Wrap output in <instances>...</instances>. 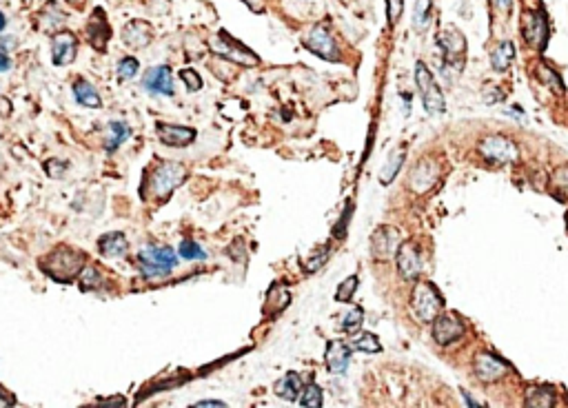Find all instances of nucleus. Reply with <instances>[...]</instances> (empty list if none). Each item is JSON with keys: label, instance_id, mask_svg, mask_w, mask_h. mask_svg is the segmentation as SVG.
Instances as JSON below:
<instances>
[{"label": "nucleus", "instance_id": "nucleus-21", "mask_svg": "<svg viewBox=\"0 0 568 408\" xmlns=\"http://www.w3.org/2000/svg\"><path fill=\"white\" fill-rule=\"evenodd\" d=\"M123 41L134 47V49H140V47H147L151 43V25L149 23H143V21H134L125 27L123 32Z\"/></svg>", "mask_w": 568, "mask_h": 408}, {"label": "nucleus", "instance_id": "nucleus-19", "mask_svg": "<svg viewBox=\"0 0 568 408\" xmlns=\"http://www.w3.org/2000/svg\"><path fill=\"white\" fill-rule=\"evenodd\" d=\"M158 138L160 142L169 144V147H187L196 140V129L191 127H180V125H167V122H158Z\"/></svg>", "mask_w": 568, "mask_h": 408}, {"label": "nucleus", "instance_id": "nucleus-17", "mask_svg": "<svg viewBox=\"0 0 568 408\" xmlns=\"http://www.w3.org/2000/svg\"><path fill=\"white\" fill-rule=\"evenodd\" d=\"M508 373V364L502 362L500 357L491 353H480L475 357V375L480 377L484 384H493Z\"/></svg>", "mask_w": 568, "mask_h": 408}, {"label": "nucleus", "instance_id": "nucleus-11", "mask_svg": "<svg viewBox=\"0 0 568 408\" xmlns=\"http://www.w3.org/2000/svg\"><path fill=\"white\" fill-rule=\"evenodd\" d=\"M522 36L531 47H542L548 41V23L542 12H524L522 14Z\"/></svg>", "mask_w": 568, "mask_h": 408}, {"label": "nucleus", "instance_id": "nucleus-38", "mask_svg": "<svg viewBox=\"0 0 568 408\" xmlns=\"http://www.w3.org/2000/svg\"><path fill=\"white\" fill-rule=\"evenodd\" d=\"M355 288H357V277H355V275H348L346 280H344L340 286H337L335 300H337V302H348V300L353 297Z\"/></svg>", "mask_w": 568, "mask_h": 408}, {"label": "nucleus", "instance_id": "nucleus-16", "mask_svg": "<svg viewBox=\"0 0 568 408\" xmlns=\"http://www.w3.org/2000/svg\"><path fill=\"white\" fill-rule=\"evenodd\" d=\"M143 87L149 94H160V96H173V76H171V67L162 65V67H151L149 72L143 76Z\"/></svg>", "mask_w": 568, "mask_h": 408}, {"label": "nucleus", "instance_id": "nucleus-22", "mask_svg": "<svg viewBox=\"0 0 568 408\" xmlns=\"http://www.w3.org/2000/svg\"><path fill=\"white\" fill-rule=\"evenodd\" d=\"M127 237L120 231L114 233H105L101 240H98V251H101L105 257H125L127 255Z\"/></svg>", "mask_w": 568, "mask_h": 408}, {"label": "nucleus", "instance_id": "nucleus-34", "mask_svg": "<svg viewBox=\"0 0 568 408\" xmlns=\"http://www.w3.org/2000/svg\"><path fill=\"white\" fill-rule=\"evenodd\" d=\"M551 186L553 191L560 195V197H566L568 200V167H557L553 175H551Z\"/></svg>", "mask_w": 568, "mask_h": 408}, {"label": "nucleus", "instance_id": "nucleus-45", "mask_svg": "<svg viewBox=\"0 0 568 408\" xmlns=\"http://www.w3.org/2000/svg\"><path fill=\"white\" fill-rule=\"evenodd\" d=\"M242 3L251 7L253 12H260V0H242Z\"/></svg>", "mask_w": 568, "mask_h": 408}, {"label": "nucleus", "instance_id": "nucleus-29", "mask_svg": "<svg viewBox=\"0 0 568 408\" xmlns=\"http://www.w3.org/2000/svg\"><path fill=\"white\" fill-rule=\"evenodd\" d=\"M431 9H433V0H415V9H413V27L415 32H424L431 23Z\"/></svg>", "mask_w": 568, "mask_h": 408}, {"label": "nucleus", "instance_id": "nucleus-27", "mask_svg": "<svg viewBox=\"0 0 568 408\" xmlns=\"http://www.w3.org/2000/svg\"><path fill=\"white\" fill-rule=\"evenodd\" d=\"M535 74L537 78H540V83L546 85L548 89H553L555 94H564V83H562V76L555 72V69H551L546 63H540L535 69Z\"/></svg>", "mask_w": 568, "mask_h": 408}, {"label": "nucleus", "instance_id": "nucleus-41", "mask_svg": "<svg viewBox=\"0 0 568 408\" xmlns=\"http://www.w3.org/2000/svg\"><path fill=\"white\" fill-rule=\"evenodd\" d=\"M180 78L185 80V85H187V89L189 92H200L202 89V78L198 76L193 69H182L180 72Z\"/></svg>", "mask_w": 568, "mask_h": 408}, {"label": "nucleus", "instance_id": "nucleus-46", "mask_svg": "<svg viewBox=\"0 0 568 408\" xmlns=\"http://www.w3.org/2000/svg\"><path fill=\"white\" fill-rule=\"evenodd\" d=\"M5 25H7V18H5V14L0 12V34L5 32Z\"/></svg>", "mask_w": 568, "mask_h": 408}, {"label": "nucleus", "instance_id": "nucleus-26", "mask_svg": "<svg viewBox=\"0 0 568 408\" xmlns=\"http://www.w3.org/2000/svg\"><path fill=\"white\" fill-rule=\"evenodd\" d=\"M513 58H515V47H513V43L504 41V43L497 45V49L493 52V56H491V67L495 69V72H506V69L511 67Z\"/></svg>", "mask_w": 568, "mask_h": 408}, {"label": "nucleus", "instance_id": "nucleus-13", "mask_svg": "<svg viewBox=\"0 0 568 408\" xmlns=\"http://www.w3.org/2000/svg\"><path fill=\"white\" fill-rule=\"evenodd\" d=\"M437 45H440V49L444 52L446 65H455L457 69H462L464 54H466V41H464V36L460 32L451 29V32L440 34L437 36Z\"/></svg>", "mask_w": 568, "mask_h": 408}, {"label": "nucleus", "instance_id": "nucleus-40", "mask_svg": "<svg viewBox=\"0 0 568 408\" xmlns=\"http://www.w3.org/2000/svg\"><path fill=\"white\" fill-rule=\"evenodd\" d=\"M351 213H353V202H348V206L344 208L342 217L337 220V224H335V228H333V235L337 237V240H342V237L346 235V228H348V220H351Z\"/></svg>", "mask_w": 568, "mask_h": 408}, {"label": "nucleus", "instance_id": "nucleus-9", "mask_svg": "<svg viewBox=\"0 0 568 408\" xmlns=\"http://www.w3.org/2000/svg\"><path fill=\"white\" fill-rule=\"evenodd\" d=\"M437 178H440V169H437V164L431 160V158H422V160L413 167V171L408 173V189L417 195H424L435 186Z\"/></svg>", "mask_w": 568, "mask_h": 408}, {"label": "nucleus", "instance_id": "nucleus-15", "mask_svg": "<svg viewBox=\"0 0 568 408\" xmlns=\"http://www.w3.org/2000/svg\"><path fill=\"white\" fill-rule=\"evenodd\" d=\"M85 32H87L89 43L94 45L96 52H105L109 38H112V27H109L107 14L103 12L101 7L94 9V14L89 16V23L85 27Z\"/></svg>", "mask_w": 568, "mask_h": 408}, {"label": "nucleus", "instance_id": "nucleus-23", "mask_svg": "<svg viewBox=\"0 0 568 408\" xmlns=\"http://www.w3.org/2000/svg\"><path fill=\"white\" fill-rule=\"evenodd\" d=\"M557 395L551 386H533L526 391V400L524 406L528 408H553L555 406Z\"/></svg>", "mask_w": 568, "mask_h": 408}, {"label": "nucleus", "instance_id": "nucleus-3", "mask_svg": "<svg viewBox=\"0 0 568 408\" xmlns=\"http://www.w3.org/2000/svg\"><path fill=\"white\" fill-rule=\"evenodd\" d=\"M138 266L145 277H165L178 266V253L171 246L147 244L138 251Z\"/></svg>", "mask_w": 568, "mask_h": 408}, {"label": "nucleus", "instance_id": "nucleus-12", "mask_svg": "<svg viewBox=\"0 0 568 408\" xmlns=\"http://www.w3.org/2000/svg\"><path fill=\"white\" fill-rule=\"evenodd\" d=\"M433 324V340L440 346H448L464 335V324L457 315H437Z\"/></svg>", "mask_w": 568, "mask_h": 408}, {"label": "nucleus", "instance_id": "nucleus-18", "mask_svg": "<svg viewBox=\"0 0 568 408\" xmlns=\"http://www.w3.org/2000/svg\"><path fill=\"white\" fill-rule=\"evenodd\" d=\"M78 38L72 32H58L52 41V61L56 67H65L76 58Z\"/></svg>", "mask_w": 568, "mask_h": 408}, {"label": "nucleus", "instance_id": "nucleus-44", "mask_svg": "<svg viewBox=\"0 0 568 408\" xmlns=\"http://www.w3.org/2000/svg\"><path fill=\"white\" fill-rule=\"evenodd\" d=\"M227 404L220 400H204V402H196V408H224Z\"/></svg>", "mask_w": 568, "mask_h": 408}, {"label": "nucleus", "instance_id": "nucleus-30", "mask_svg": "<svg viewBox=\"0 0 568 408\" xmlns=\"http://www.w3.org/2000/svg\"><path fill=\"white\" fill-rule=\"evenodd\" d=\"M322 388L317 384H308L306 388H302L300 395H297V402L304 408H320L322 406Z\"/></svg>", "mask_w": 568, "mask_h": 408}, {"label": "nucleus", "instance_id": "nucleus-7", "mask_svg": "<svg viewBox=\"0 0 568 408\" xmlns=\"http://www.w3.org/2000/svg\"><path fill=\"white\" fill-rule=\"evenodd\" d=\"M211 49L215 54H220L224 61H231V63L244 65V67H255L260 63V58H257L253 52H249L242 43H238L235 38H231L227 32L218 34V38L211 43Z\"/></svg>", "mask_w": 568, "mask_h": 408}, {"label": "nucleus", "instance_id": "nucleus-33", "mask_svg": "<svg viewBox=\"0 0 568 408\" xmlns=\"http://www.w3.org/2000/svg\"><path fill=\"white\" fill-rule=\"evenodd\" d=\"M328 255H331V248H328V246H320V248H315V251H313L311 255H308V260L304 262V271H306V273H315V271H320V268L326 264Z\"/></svg>", "mask_w": 568, "mask_h": 408}, {"label": "nucleus", "instance_id": "nucleus-36", "mask_svg": "<svg viewBox=\"0 0 568 408\" xmlns=\"http://www.w3.org/2000/svg\"><path fill=\"white\" fill-rule=\"evenodd\" d=\"M402 162H404V151H395V153L391 155V160H388V164L382 169V173H380L382 184H391V182H393V178H395V173H397V169L402 167Z\"/></svg>", "mask_w": 568, "mask_h": 408}, {"label": "nucleus", "instance_id": "nucleus-47", "mask_svg": "<svg viewBox=\"0 0 568 408\" xmlns=\"http://www.w3.org/2000/svg\"><path fill=\"white\" fill-rule=\"evenodd\" d=\"M67 3H69V5H81L83 0H67Z\"/></svg>", "mask_w": 568, "mask_h": 408}, {"label": "nucleus", "instance_id": "nucleus-25", "mask_svg": "<svg viewBox=\"0 0 568 408\" xmlns=\"http://www.w3.org/2000/svg\"><path fill=\"white\" fill-rule=\"evenodd\" d=\"M300 391H302V380H300V375L293 373V371L286 373L282 380L275 384V395L282 397V400H286V402L297 400Z\"/></svg>", "mask_w": 568, "mask_h": 408}, {"label": "nucleus", "instance_id": "nucleus-32", "mask_svg": "<svg viewBox=\"0 0 568 408\" xmlns=\"http://www.w3.org/2000/svg\"><path fill=\"white\" fill-rule=\"evenodd\" d=\"M353 348H357V351H364V353H380V340L373 335V333H360V335H355V340L351 342Z\"/></svg>", "mask_w": 568, "mask_h": 408}, {"label": "nucleus", "instance_id": "nucleus-2", "mask_svg": "<svg viewBox=\"0 0 568 408\" xmlns=\"http://www.w3.org/2000/svg\"><path fill=\"white\" fill-rule=\"evenodd\" d=\"M187 178V169L185 164L180 162H173V160H167V162H160L154 171L147 173V180H145V189H140V195L143 197H149L154 195L156 200L165 202L169 195H171L178 186L185 182Z\"/></svg>", "mask_w": 568, "mask_h": 408}, {"label": "nucleus", "instance_id": "nucleus-1", "mask_svg": "<svg viewBox=\"0 0 568 408\" xmlns=\"http://www.w3.org/2000/svg\"><path fill=\"white\" fill-rule=\"evenodd\" d=\"M87 264V255L74 246H56L41 260V268L56 282H72Z\"/></svg>", "mask_w": 568, "mask_h": 408}, {"label": "nucleus", "instance_id": "nucleus-6", "mask_svg": "<svg viewBox=\"0 0 568 408\" xmlns=\"http://www.w3.org/2000/svg\"><path fill=\"white\" fill-rule=\"evenodd\" d=\"M415 85H417V92H420L426 114H431V116L442 114L444 111V96L440 92V87L435 85L433 74L428 72V67L424 63L415 65Z\"/></svg>", "mask_w": 568, "mask_h": 408}, {"label": "nucleus", "instance_id": "nucleus-20", "mask_svg": "<svg viewBox=\"0 0 568 408\" xmlns=\"http://www.w3.org/2000/svg\"><path fill=\"white\" fill-rule=\"evenodd\" d=\"M348 360H351V348H348L344 342H340V340L328 342L326 353H324V362H326V368H328V371H331L333 375H342V373H346Z\"/></svg>", "mask_w": 568, "mask_h": 408}, {"label": "nucleus", "instance_id": "nucleus-37", "mask_svg": "<svg viewBox=\"0 0 568 408\" xmlns=\"http://www.w3.org/2000/svg\"><path fill=\"white\" fill-rule=\"evenodd\" d=\"M362 320H364L362 308L353 306L351 311H346V315L342 317V328H340V331H344V333H355L357 328L362 326Z\"/></svg>", "mask_w": 568, "mask_h": 408}, {"label": "nucleus", "instance_id": "nucleus-43", "mask_svg": "<svg viewBox=\"0 0 568 408\" xmlns=\"http://www.w3.org/2000/svg\"><path fill=\"white\" fill-rule=\"evenodd\" d=\"M9 69H12V58L7 56L5 47H0V74L9 72Z\"/></svg>", "mask_w": 568, "mask_h": 408}, {"label": "nucleus", "instance_id": "nucleus-4", "mask_svg": "<svg viewBox=\"0 0 568 408\" xmlns=\"http://www.w3.org/2000/svg\"><path fill=\"white\" fill-rule=\"evenodd\" d=\"M411 308L413 315L424 324H431L437 315H442L444 300L440 291L431 282H417L411 293Z\"/></svg>", "mask_w": 568, "mask_h": 408}, {"label": "nucleus", "instance_id": "nucleus-10", "mask_svg": "<svg viewBox=\"0 0 568 408\" xmlns=\"http://www.w3.org/2000/svg\"><path fill=\"white\" fill-rule=\"evenodd\" d=\"M397 246H400V231L393 226H380L371 237V255L377 262L395 257Z\"/></svg>", "mask_w": 568, "mask_h": 408}, {"label": "nucleus", "instance_id": "nucleus-28", "mask_svg": "<svg viewBox=\"0 0 568 408\" xmlns=\"http://www.w3.org/2000/svg\"><path fill=\"white\" fill-rule=\"evenodd\" d=\"M105 286V275L98 271V266L94 264H85V268L81 271V288L83 291H98V288Z\"/></svg>", "mask_w": 568, "mask_h": 408}, {"label": "nucleus", "instance_id": "nucleus-48", "mask_svg": "<svg viewBox=\"0 0 568 408\" xmlns=\"http://www.w3.org/2000/svg\"><path fill=\"white\" fill-rule=\"evenodd\" d=\"M0 397H3V391H0Z\"/></svg>", "mask_w": 568, "mask_h": 408}, {"label": "nucleus", "instance_id": "nucleus-39", "mask_svg": "<svg viewBox=\"0 0 568 408\" xmlns=\"http://www.w3.org/2000/svg\"><path fill=\"white\" fill-rule=\"evenodd\" d=\"M138 69H140V65H138L136 58L127 56V58H123L120 63H118V76H120L123 80H132V78L138 74Z\"/></svg>", "mask_w": 568, "mask_h": 408}, {"label": "nucleus", "instance_id": "nucleus-5", "mask_svg": "<svg viewBox=\"0 0 568 408\" xmlns=\"http://www.w3.org/2000/svg\"><path fill=\"white\" fill-rule=\"evenodd\" d=\"M477 151L484 158V160L493 164H511L520 158V149L517 144L506 136H486L482 138Z\"/></svg>", "mask_w": 568, "mask_h": 408}, {"label": "nucleus", "instance_id": "nucleus-31", "mask_svg": "<svg viewBox=\"0 0 568 408\" xmlns=\"http://www.w3.org/2000/svg\"><path fill=\"white\" fill-rule=\"evenodd\" d=\"M109 129H112L114 136H112V140L107 142V151L112 153L125 140H129V136H132V129H129V125H125V122H112V125H109Z\"/></svg>", "mask_w": 568, "mask_h": 408}, {"label": "nucleus", "instance_id": "nucleus-42", "mask_svg": "<svg viewBox=\"0 0 568 408\" xmlns=\"http://www.w3.org/2000/svg\"><path fill=\"white\" fill-rule=\"evenodd\" d=\"M402 7H404V0H386V9H388V25H395L400 21L402 16Z\"/></svg>", "mask_w": 568, "mask_h": 408}, {"label": "nucleus", "instance_id": "nucleus-14", "mask_svg": "<svg viewBox=\"0 0 568 408\" xmlns=\"http://www.w3.org/2000/svg\"><path fill=\"white\" fill-rule=\"evenodd\" d=\"M306 49L308 52H313L315 56L324 58V61H340V52H337L333 38H331V34H328V29L324 25H317L313 32L308 34Z\"/></svg>", "mask_w": 568, "mask_h": 408}, {"label": "nucleus", "instance_id": "nucleus-24", "mask_svg": "<svg viewBox=\"0 0 568 408\" xmlns=\"http://www.w3.org/2000/svg\"><path fill=\"white\" fill-rule=\"evenodd\" d=\"M74 96H76L78 105H83V107H92V109L103 107L101 94L96 92V87L89 80H76L74 83Z\"/></svg>", "mask_w": 568, "mask_h": 408}, {"label": "nucleus", "instance_id": "nucleus-8", "mask_svg": "<svg viewBox=\"0 0 568 408\" xmlns=\"http://www.w3.org/2000/svg\"><path fill=\"white\" fill-rule=\"evenodd\" d=\"M395 262H397V271H400L404 280H417V277L422 275V253H420V246L413 240H406L397 246Z\"/></svg>", "mask_w": 568, "mask_h": 408}, {"label": "nucleus", "instance_id": "nucleus-35", "mask_svg": "<svg viewBox=\"0 0 568 408\" xmlns=\"http://www.w3.org/2000/svg\"><path fill=\"white\" fill-rule=\"evenodd\" d=\"M178 253H180V257H185V260H207V251L193 240H182Z\"/></svg>", "mask_w": 568, "mask_h": 408}]
</instances>
